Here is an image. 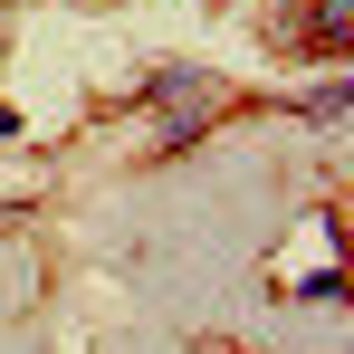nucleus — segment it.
Masks as SVG:
<instances>
[{
	"mask_svg": "<svg viewBox=\"0 0 354 354\" xmlns=\"http://www.w3.org/2000/svg\"><path fill=\"white\" fill-rule=\"evenodd\" d=\"M345 19H354L345 0H316V29H326V48H345Z\"/></svg>",
	"mask_w": 354,
	"mask_h": 354,
	"instance_id": "f257e3e1",
	"label": "nucleus"
}]
</instances>
